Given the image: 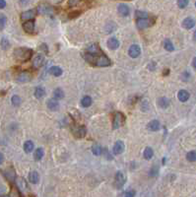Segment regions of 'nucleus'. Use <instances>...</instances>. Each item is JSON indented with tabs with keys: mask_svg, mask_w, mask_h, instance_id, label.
<instances>
[{
	"mask_svg": "<svg viewBox=\"0 0 196 197\" xmlns=\"http://www.w3.org/2000/svg\"><path fill=\"white\" fill-rule=\"evenodd\" d=\"M83 57L88 61L89 63L93 64L95 66H99V67H107L110 66L111 62L110 58L107 55L102 53H98V54H92L89 52H85L83 53Z\"/></svg>",
	"mask_w": 196,
	"mask_h": 197,
	"instance_id": "nucleus-1",
	"label": "nucleus"
},
{
	"mask_svg": "<svg viewBox=\"0 0 196 197\" xmlns=\"http://www.w3.org/2000/svg\"><path fill=\"white\" fill-rule=\"evenodd\" d=\"M14 57L16 60L21 61V62H25L31 59L33 55V50L28 47H18L14 50Z\"/></svg>",
	"mask_w": 196,
	"mask_h": 197,
	"instance_id": "nucleus-2",
	"label": "nucleus"
},
{
	"mask_svg": "<svg viewBox=\"0 0 196 197\" xmlns=\"http://www.w3.org/2000/svg\"><path fill=\"white\" fill-rule=\"evenodd\" d=\"M124 122H125V116L123 115V113H119V111H117V113H114L113 119V129H117V128L121 127L124 124Z\"/></svg>",
	"mask_w": 196,
	"mask_h": 197,
	"instance_id": "nucleus-3",
	"label": "nucleus"
},
{
	"mask_svg": "<svg viewBox=\"0 0 196 197\" xmlns=\"http://www.w3.org/2000/svg\"><path fill=\"white\" fill-rule=\"evenodd\" d=\"M38 13L42 15H49L52 14L53 12V7L51 5L47 4V3H42L38 6Z\"/></svg>",
	"mask_w": 196,
	"mask_h": 197,
	"instance_id": "nucleus-4",
	"label": "nucleus"
},
{
	"mask_svg": "<svg viewBox=\"0 0 196 197\" xmlns=\"http://www.w3.org/2000/svg\"><path fill=\"white\" fill-rule=\"evenodd\" d=\"M152 25H153V21H152V19H149V18H140V19H137V21H136V26L139 30L147 29V28H149V27H151Z\"/></svg>",
	"mask_w": 196,
	"mask_h": 197,
	"instance_id": "nucleus-5",
	"label": "nucleus"
},
{
	"mask_svg": "<svg viewBox=\"0 0 196 197\" xmlns=\"http://www.w3.org/2000/svg\"><path fill=\"white\" fill-rule=\"evenodd\" d=\"M125 183V175L122 172H117L114 178V185L116 188H121Z\"/></svg>",
	"mask_w": 196,
	"mask_h": 197,
	"instance_id": "nucleus-6",
	"label": "nucleus"
},
{
	"mask_svg": "<svg viewBox=\"0 0 196 197\" xmlns=\"http://www.w3.org/2000/svg\"><path fill=\"white\" fill-rule=\"evenodd\" d=\"M140 53H141V49L137 45H132L129 47V50H128V54L132 58H137L140 55Z\"/></svg>",
	"mask_w": 196,
	"mask_h": 197,
	"instance_id": "nucleus-7",
	"label": "nucleus"
},
{
	"mask_svg": "<svg viewBox=\"0 0 196 197\" xmlns=\"http://www.w3.org/2000/svg\"><path fill=\"white\" fill-rule=\"evenodd\" d=\"M36 16V10L31 9L28 10V11L23 12L21 14V20L22 21H29V20H33Z\"/></svg>",
	"mask_w": 196,
	"mask_h": 197,
	"instance_id": "nucleus-8",
	"label": "nucleus"
},
{
	"mask_svg": "<svg viewBox=\"0 0 196 197\" xmlns=\"http://www.w3.org/2000/svg\"><path fill=\"white\" fill-rule=\"evenodd\" d=\"M73 134H74V136L77 138H83L86 136L87 129L85 126H78L73 129Z\"/></svg>",
	"mask_w": 196,
	"mask_h": 197,
	"instance_id": "nucleus-9",
	"label": "nucleus"
},
{
	"mask_svg": "<svg viewBox=\"0 0 196 197\" xmlns=\"http://www.w3.org/2000/svg\"><path fill=\"white\" fill-rule=\"evenodd\" d=\"M124 148H125V146H124V143L122 141H116V144H114L113 148V154L114 155H120L121 153H123L124 151Z\"/></svg>",
	"mask_w": 196,
	"mask_h": 197,
	"instance_id": "nucleus-10",
	"label": "nucleus"
},
{
	"mask_svg": "<svg viewBox=\"0 0 196 197\" xmlns=\"http://www.w3.org/2000/svg\"><path fill=\"white\" fill-rule=\"evenodd\" d=\"M31 79H32V75H31V73L27 72V71H25V72L20 73L19 75L17 76V81H18V82H21V83L29 82V81H31Z\"/></svg>",
	"mask_w": 196,
	"mask_h": 197,
	"instance_id": "nucleus-11",
	"label": "nucleus"
},
{
	"mask_svg": "<svg viewBox=\"0 0 196 197\" xmlns=\"http://www.w3.org/2000/svg\"><path fill=\"white\" fill-rule=\"evenodd\" d=\"M23 29L25 30V32L32 34L35 32V22L33 20H29V21H26L23 24Z\"/></svg>",
	"mask_w": 196,
	"mask_h": 197,
	"instance_id": "nucleus-12",
	"label": "nucleus"
},
{
	"mask_svg": "<svg viewBox=\"0 0 196 197\" xmlns=\"http://www.w3.org/2000/svg\"><path fill=\"white\" fill-rule=\"evenodd\" d=\"M43 61H45V57H43V55L39 54V55H37L33 60V67L35 69H39V67H42V65L43 64Z\"/></svg>",
	"mask_w": 196,
	"mask_h": 197,
	"instance_id": "nucleus-13",
	"label": "nucleus"
},
{
	"mask_svg": "<svg viewBox=\"0 0 196 197\" xmlns=\"http://www.w3.org/2000/svg\"><path fill=\"white\" fill-rule=\"evenodd\" d=\"M194 26H195V21L192 18H190V17L185 18L183 20V22H182V27L186 30H190V29L193 28Z\"/></svg>",
	"mask_w": 196,
	"mask_h": 197,
	"instance_id": "nucleus-14",
	"label": "nucleus"
},
{
	"mask_svg": "<svg viewBox=\"0 0 196 197\" xmlns=\"http://www.w3.org/2000/svg\"><path fill=\"white\" fill-rule=\"evenodd\" d=\"M107 45L110 49L114 50V49H118V46H119V42H118V40L116 38H110V39H109V40H107Z\"/></svg>",
	"mask_w": 196,
	"mask_h": 197,
	"instance_id": "nucleus-15",
	"label": "nucleus"
},
{
	"mask_svg": "<svg viewBox=\"0 0 196 197\" xmlns=\"http://www.w3.org/2000/svg\"><path fill=\"white\" fill-rule=\"evenodd\" d=\"M46 106H47V107H48L50 110H53V111H54V110H58L59 104H58V101H57L56 99H50V100L47 101Z\"/></svg>",
	"mask_w": 196,
	"mask_h": 197,
	"instance_id": "nucleus-16",
	"label": "nucleus"
},
{
	"mask_svg": "<svg viewBox=\"0 0 196 197\" xmlns=\"http://www.w3.org/2000/svg\"><path fill=\"white\" fill-rule=\"evenodd\" d=\"M117 11H118V13H119V15L122 16V17H126V16L129 15V8H128V6L125 4L118 5Z\"/></svg>",
	"mask_w": 196,
	"mask_h": 197,
	"instance_id": "nucleus-17",
	"label": "nucleus"
},
{
	"mask_svg": "<svg viewBox=\"0 0 196 197\" xmlns=\"http://www.w3.org/2000/svg\"><path fill=\"white\" fill-rule=\"evenodd\" d=\"M189 97H190V95H189V93L186 90H180L177 94L178 100H180V101H182V103H185L186 101H188Z\"/></svg>",
	"mask_w": 196,
	"mask_h": 197,
	"instance_id": "nucleus-18",
	"label": "nucleus"
},
{
	"mask_svg": "<svg viewBox=\"0 0 196 197\" xmlns=\"http://www.w3.org/2000/svg\"><path fill=\"white\" fill-rule=\"evenodd\" d=\"M29 181L30 182H32L33 184H37L39 181V175L38 174V172L33 171L29 174Z\"/></svg>",
	"mask_w": 196,
	"mask_h": 197,
	"instance_id": "nucleus-19",
	"label": "nucleus"
},
{
	"mask_svg": "<svg viewBox=\"0 0 196 197\" xmlns=\"http://www.w3.org/2000/svg\"><path fill=\"white\" fill-rule=\"evenodd\" d=\"M158 106L161 108H163V110H165V108H167L170 106V100L165 97H162L158 100Z\"/></svg>",
	"mask_w": 196,
	"mask_h": 197,
	"instance_id": "nucleus-20",
	"label": "nucleus"
},
{
	"mask_svg": "<svg viewBox=\"0 0 196 197\" xmlns=\"http://www.w3.org/2000/svg\"><path fill=\"white\" fill-rule=\"evenodd\" d=\"M49 74H51L52 76L59 77L62 75V69L59 66H52L49 68Z\"/></svg>",
	"mask_w": 196,
	"mask_h": 197,
	"instance_id": "nucleus-21",
	"label": "nucleus"
},
{
	"mask_svg": "<svg viewBox=\"0 0 196 197\" xmlns=\"http://www.w3.org/2000/svg\"><path fill=\"white\" fill-rule=\"evenodd\" d=\"M87 52L92 53V54H98V53H102V50H101L100 46H98L97 43H94V45H91L88 47Z\"/></svg>",
	"mask_w": 196,
	"mask_h": 197,
	"instance_id": "nucleus-22",
	"label": "nucleus"
},
{
	"mask_svg": "<svg viewBox=\"0 0 196 197\" xmlns=\"http://www.w3.org/2000/svg\"><path fill=\"white\" fill-rule=\"evenodd\" d=\"M160 127H161V124L158 120H152L149 122V124H148V129H149L150 131H158L159 129H160Z\"/></svg>",
	"mask_w": 196,
	"mask_h": 197,
	"instance_id": "nucleus-23",
	"label": "nucleus"
},
{
	"mask_svg": "<svg viewBox=\"0 0 196 197\" xmlns=\"http://www.w3.org/2000/svg\"><path fill=\"white\" fill-rule=\"evenodd\" d=\"M45 96V90L42 87H37L35 90V97L37 99H42Z\"/></svg>",
	"mask_w": 196,
	"mask_h": 197,
	"instance_id": "nucleus-24",
	"label": "nucleus"
},
{
	"mask_svg": "<svg viewBox=\"0 0 196 197\" xmlns=\"http://www.w3.org/2000/svg\"><path fill=\"white\" fill-rule=\"evenodd\" d=\"M154 156V151L151 147H147L143 152V157L146 160H151Z\"/></svg>",
	"mask_w": 196,
	"mask_h": 197,
	"instance_id": "nucleus-25",
	"label": "nucleus"
},
{
	"mask_svg": "<svg viewBox=\"0 0 196 197\" xmlns=\"http://www.w3.org/2000/svg\"><path fill=\"white\" fill-rule=\"evenodd\" d=\"M34 147H35V145H34V143L32 141H26L25 143H24V151H25L26 153H31L33 152L34 150Z\"/></svg>",
	"mask_w": 196,
	"mask_h": 197,
	"instance_id": "nucleus-26",
	"label": "nucleus"
},
{
	"mask_svg": "<svg viewBox=\"0 0 196 197\" xmlns=\"http://www.w3.org/2000/svg\"><path fill=\"white\" fill-rule=\"evenodd\" d=\"M43 155H45V152H43L42 148H38L35 151V154H34V158H35L36 161H40L42 159Z\"/></svg>",
	"mask_w": 196,
	"mask_h": 197,
	"instance_id": "nucleus-27",
	"label": "nucleus"
},
{
	"mask_svg": "<svg viewBox=\"0 0 196 197\" xmlns=\"http://www.w3.org/2000/svg\"><path fill=\"white\" fill-rule=\"evenodd\" d=\"M81 104H82L83 107H89L91 104H92V98L89 96L84 97L82 100H81Z\"/></svg>",
	"mask_w": 196,
	"mask_h": 197,
	"instance_id": "nucleus-28",
	"label": "nucleus"
},
{
	"mask_svg": "<svg viewBox=\"0 0 196 197\" xmlns=\"http://www.w3.org/2000/svg\"><path fill=\"white\" fill-rule=\"evenodd\" d=\"M53 97L56 100H61V99L64 98V92L62 91V89H60V88H57V89L54 90L53 92Z\"/></svg>",
	"mask_w": 196,
	"mask_h": 197,
	"instance_id": "nucleus-29",
	"label": "nucleus"
},
{
	"mask_svg": "<svg viewBox=\"0 0 196 197\" xmlns=\"http://www.w3.org/2000/svg\"><path fill=\"white\" fill-rule=\"evenodd\" d=\"M5 175L9 181H14L15 178H16V174H15V172L13 169H8L7 171L5 172Z\"/></svg>",
	"mask_w": 196,
	"mask_h": 197,
	"instance_id": "nucleus-30",
	"label": "nucleus"
},
{
	"mask_svg": "<svg viewBox=\"0 0 196 197\" xmlns=\"http://www.w3.org/2000/svg\"><path fill=\"white\" fill-rule=\"evenodd\" d=\"M164 46L165 49L168 50V51H174V46L173 45V43L171 42V40H165L164 43Z\"/></svg>",
	"mask_w": 196,
	"mask_h": 197,
	"instance_id": "nucleus-31",
	"label": "nucleus"
},
{
	"mask_svg": "<svg viewBox=\"0 0 196 197\" xmlns=\"http://www.w3.org/2000/svg\"><path fill=\"white\" fill-rule=\"evenodd\" d=\"M92 152L95 156H101L103 153V149L100 145H94L92 147Z\"/></svg>",
	"mask_w": 196,
	"mask_h": 197,
	"instance_id": "nucleus-32",
	"label": "nucleus"
},
{
	"mask_svg": "<svg viewBox=\"0 0 196 197\" xmlns=\"http://www.w3.org/2000/svg\"><path fill=\"white\" fill-rule=\"evenodd\" d=\"M11 101H12V104H13L14 107H19L20 104H21V103H22V100H21V98H20L19 96L15 95V96L12 97Z\"/></svg>",
	"mask_w": 196,
	"mask_h": 197,
	"instance_id": "nucleus-33",
	"label": "nucleus"
},
{
	"mask_svg": "<svg viewBox=\"0 0 196 197\" xmlns=\"http://www.w3.org/2000/svg\"><path fill=\"white\" fill-rule=\"evenodd\" d=\"M186 159L188 162H196V152L195 151H190L186 154Z\"/></svg>",
	"mask_w": 196,
	"mask_h": 197,
	"instance_id": "nucleus-34",
	"label": "nucleus"
},
{
	"mask_svg": "<svg viewBox=\"0 0 196 197\" xmlns=\"http://www.w3.org/2000/svg\"><path fill=\"white\" fill-rule=\"evenodd\" d=\"M17 184H18V186L21 189H26L28 186H27V183L25 181V179L22 178H19L18 179H17Z\"/></svg>",
	"mask_w": 196,
	"mask_h": 197,
	"instance_id": "nucleus-35",
	"label": "nucleus"
},
{
	"mask_svg": "<svg viewBox=\"0 0 196 197\" xmlns=\"http://www.w3.org/2000/svg\"><path fill=\"white\" fill-rule=\"evenodd\" d=\"M6 23H7V18L5 15H0V30H3L5 28Z\"/></svg>",
	"mask_w": 196,
	"mask_h": 197,
	"instance_id": "nucleus-36",
	"label": "nucleus"
},
{
	"mask_svg": "<svg viewBox=\"0 0 196 197\" xmlns=\"http://www.w3.org/2000/svg\"><path fill=\"white\" fill-rule=\"evenodd\" d=\"M177 5L180 9H183L188 5V0H177Z\"/></svg>",
	"mask_w": 196,
	"mask_h": 197,
	"instance_id": "nucleus-37",
	"label": "nucleus"
},
{
	"mask_svg": "<svg viewBox=\"0 0 196 197\" xmlns=\"http://www.w3.org/2000/svg\"><path fill=\"white\" fill-rule=\"evenodd\" d=\"M4 197H20L18 189L13 188V189L11 190V191H10L9 194H8V195H6V196H4Z\"/></svg>",
	"mask_w": 196,
	"mask_h": 197,
	"instance_id": "nucleus-38",
	"label": "nucleus"
},
{
	"mask_svg": "<svg viewBox=\"0 0 196 197\" xmlns=\"http://www.w3.org/2000/svg\"><path fill=\"white\" fill-rule=\"evenodd\" d=\"M9 46H10V43L8 42V40L6 39V38H3L1 40V47H2V49L6 50L9 47Z\"/></svg>",
	"mask_w": 196,
	"mask_h": 197,
	"instance_id": "nucleus-39",
	"label": "nucleus"
},
{
	"mask_svg": "<svg viewBox=\"0 0 196 197\" xmlns=\"http://www.w3.org/2000/svg\"><path fill=\"white\" fill-rule=\"evenodd\" d=\"M136 17L137 19H140V18H148V14L145 12H141V11H136Z\"/></svg>",
	"mask_w": 196,
	"mask_h": 197,
	"instance_id": "nucleus-40",
	"label": "nucleus"
},
{
	"mask_svg": "<svg viewBox=\"0 0 196 197\" xmlns=\"http://www.w3.org/2000/svg\"><path fill=\"white\" fill-rule=\"evenodd\" d=\"M157 175H158V167L157 166H154V167L151 169L150 175L151 176H156Z\"/></svg>",
	"mask_w": 196,
	"mask_h": 197,
	"instance_id": "nucleus-41",
	"label": "nucleus"
},
{
	"mask_svg": "<svg viewBox=\"0 0 196 197\" xmlns=\"http://www.w3.org/2000/svg\"><path fill=\"white\" fill-rule=\"evenodd\" d=\"M81 0H68V5L70 7H73V6H76Z\"/></svg>",
	"mask_w": 196,
	"mask_h": 197,
	"instance_id": "nucleus-42",
	"label": "nucleus"
},
{
	"mask_svg": "<svg viewBox=\"0 0 196 197\" xmlns=\"http://www.w3.org/2000/svg\"><path fill=\"white\" fill-rule=\"evenodd\" d=\"M80 15V12L79 11H75V12H71L69 14V18L73 19V18H76V17H78Z\"/></svg>",
	"mask_w": 196,
	"mask_h": 197,
	"instance_id": "nucleus-43",
	"label": "nucleus"
},
{
	"mask_svg": "<svg viewBox=\"0 0 196 197\" xmlns=\"http://www.w3.org/2000/svg\"><path fill=\"white\" fill-rule=\"evenodd\" d=\"M189 77H190V74H189V72H187V71H185V72H183V74H182V79L184 81H187L189 79Z\"/></svg>",
	"mask_w": 196,
	"mask_h": 197,
	"instance_id": "nucleus-44",
	"label": "nucleus"
},
{
	"mask_svg": "<svg viewBox=\"0 0 196 197\" xmlns=\"http://www.w3.org/2000/svg\"><path fill=\"white\" fill-rule=\"evenodd\" d=\"M125 197H135V191L134 190H129V191H127Z\"/></svg>",
	"mask_w": 196,
	"mask_h": 197,
	"instance_id": "nucleus-45",
	"label": "nucleus"
},
{
	"mask_svg": "<svg viewBox=\"0 0 196 197\" xmlns=\"http://www.w3.org/2000/svg\"><path fill=\"white\" fill-rule=\"evenodd\" d=\"M39 49H40V50H43V51H45V53H47V46L45 45V43H42V45H40Z\"/></svg>",
	"mask_w": 196,
	"mask_h": 197,
	"instance_id": "nucleus-46",
	"label": "nucleus"
},
{
	"mask_svg": "<svg viewBox=\"0 0 196 197\" xmlns=\"http://www.w3.org/2000/svg\"><path fill=\"white\" fill-rule=\"evenodd\" d=\"M5 6H6V1H5V0H0V9L5 8Z\"/></svg>",
	"mask_w": 196,
	"mask_h": 197,
	"instance_id": "nucleus-47",
	"label": "nucleus"
},
{
	"mask_svg": "<svg viewBox=\"0 0 196 197\" xmlns=\"http://www.w3.org/2000/svg\"><path fill=\"white\" fill-rule=\"evenodd\" d=\"M155 66H156V63H155V62L150 63V65H149V69H150V70H155Z\"/></svg>",
	"mask_w": 196,
	"mask_h": 197,
	"instance_id": "nucleus-48",
	"label": "nucleus"
},
{
	"mask_svg": "<svg viewBox=\"0 0 196 197\" xmlns=\"http://www.w3.org/2000/svg\"><path fill=\"white\" fill-rule=\"evenodd\" d=\"M3 161H4V156H3L2 153H0V165L2 164Z\"/></svg>",
	"mask_w": 196,
	"mask_h": 197,
	"instance_id": "nucleus-49",
	"label": "nucleus"
},
{
	"mask_svg": "<svg viewBox=\"0 0 196 197\" xmlns=\"http://www.w3.org/2000/svg\"><path fill=\"white\" fill-rule=\"evenodd\" d=\"M192 66H193L194 69H196V57H194L193 60H192Z\"/></svg>",
	"mask_w": 196,
	"mask_h": 197,
	"instance_id": "nucleus-50",
	"label": "nucleus"
},
{
	"mask_svg": "<svg viewBox=\"0 0 196 197\" xmlns=\"http://www.w3.org/2000/svg\"><path fill=\"white\" fill-rule=\"evenodd\" d=\"M170 73V70L168 69H165V72H164V75H167V74Z\"/></svg>",
	"mask_w": 196,
	"mask_h": 197,
	"instance_id": "nucleus-51",
	"label": "nucleus"
},
{
	"mask_svg": "<svg viewBox=\"0 0 196 197\" xmlns=\"http://www.w3.org/2000/svg\"><path fill=\"white\" fill-rule=\"evenodd\" d=\"M195 5H196V3H195Z\"/></svg>",
	"mask_w": 196,
	"mask_h": 197,
	"instance_id": "nucleus-52",
	"label": "nucleus"
}]
</instances>
